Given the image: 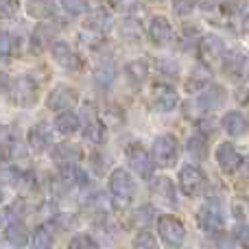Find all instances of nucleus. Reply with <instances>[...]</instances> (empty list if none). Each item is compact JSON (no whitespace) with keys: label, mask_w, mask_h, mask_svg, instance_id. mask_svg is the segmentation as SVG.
<instances>
[{"label":"nucleus","mask_w":249,"mask_h":249,"mask_svg":"<svg viewBox=\"0 0 249 249\" xmlns=\"http://www.w3.org/2000/svg\"><path fill=\"white\" fill-rule=\"evenodd\" d=\"M107 2H109V7H114L121 13H131L140 7V0H107Z\"/></svg>","instance_id":"c9c22d12"},{"label":"nucleus","mask_w":249,"mask_h":249,"mask_svg":"<svg viewBox=\"0 0 249 249\" xmlns=\"http://www.w3.org/2000/svg\"><path fill=\"white\" fill-rule=\"evenodd\" d=\"M81 146L74 144V142H59V144L53 149V162L59 168L66 166H77V162L81 160Z\"/></svg>","instance_id":"4468645a"},{"label":"nucleus","mask_w":249,"mask_h":249,"mask_svg":"<svg viewBox=\"0 0 249 249\" xmlns=\"http://www.w3.org/2000/svg\"><path fill=\"white\" fill-rule=\"evenodd\" d=\"M68 249H94V241L88 234H77V236L70 238Z\"/></svg>","instance_id":"e433bc0d"},{"label":"nucleus","mask_w":249,"mask_h":249,"mask_svg":"<svg viewBox=\"0 0 249 249\" xmlns=\"http://www.w3.org/2000/svg\"><path fill=\"white\" fill-rule=\"evenodd\" d=\"M0 13L2 18H13L18 13V0H0Z\"/></svg>","instance_id":"ea45409f"},{"label":"nucleus","mask_w":249,"mask_h":249,"mask_svg":"<svg viewBox=\"0 0 249 249\" xmlns=\"http://www.w3.org/2000/svg\"><path fill=\"white\" fill-rule=\"evenodd\" d=\"M79 116L74 112H61L59 116L55 118V129L59 133H64V136H72L74 131H79Z\"/></svg>","instance_id":"c85d7f7f"},{"label":"nucleus","mask_w":249,"mask_h":249,"mask_svg":"<svg viewBox=\"0 0 249 249\" xmlns=\"http://www.w3.org/2000/svg\"><path fill=\"white\" fill-rule=\"evenodd\" d=\"M26 16L33 20H48L55 16V2L53 0H26Z\"/></svg>","instance_id":"412c9836"},{"label":"nucleus","mask_w":249,"mask_h":249,"mask_svg":"<svg viewBox=\"0 0 249 249\" xmlns=\"http://www.w3.org/2000/svg\"><path fill=\"white\" fill-rule=\"evenodd\" d=\"M4 238H7L9 245H11V247H18V249L31 245V236H29L26 228L20 223V221H11V223L4 228Z\"/></svg>","instance_id":"aec40b11"},{"label":"nucleus","mask_w":249,"mask_h":249,"mask_svg":"<svg viewBox=\"0 0 249 249\" xmlns=\"http://www.w3.org/2000/svg\"><path fill=\"white\" fill-rule=\"evenodd\" d=\"M79 101V92L74 90L72 86H66V83H59L55 86L46 96V107L53 109V112H70V109L77 105Z\"/></svg>","instance_id":"6e6552de"},{"label":"nucleus","mask_w":249,"mask_h":249,"mask_svg":"<svg viewBox=\"0 0 249 249\" xmlns=\"http://www.w3.org/2000/svg\"><path fill=\"white\" fill-rule=\"evenodd\" d=\"M146 35H149L153 46H166L173 39V26H171V22H168V18L153 16L149 22V29H146Z\"/></svg>","instance_id":"f8f14e48"},{"label":"nucleus","mask_w":249,"mask_h":249,"mask_svg":"<svg viewBox=\"0 0 249 249\" xmlns=\"http://www.w3.org/2000/svg\"><path fill=\"white\" fill-rule=\"evenodd\" d=\"M153 105L158 112H173L179 105V94L168 83H155L153 86Z\"/></svg>","instance_id":"9b49d317"},{"label":"nucleus","mask_w":249,"mask_h":249,"mask_svg":"<svg viewBox=\"0 0 249 249\" xmlns=\"http://www.w3.org/2000/svg\"><path fill=\"white\" fill-rule=\"evenodd\" d=\"M216 164L221 166L223 173L232 175V173H236L238 168H241L243 158L232 142H221V144L216 146Z\"/></svg>","instance_id":"ddd939ff"},{"label":"nucleus","mask_w":249,"mask_h":249,"mask_svg":"<svg viewBox=\"0 0 249 249\" xmlns=\"http://www.w3.org/2000/svg\"><path fill=\"white\" fill-rule=\"evenodd\" d=\"M109 193H112L114 201L118 206H127L133 199L136 184H133V177L124 168H114L112 171V175H109Z\"/></svg>","instance_id":"20e7f679"},{"label":"nucleus","mask_w":249,"mask_h":249,"mask_svg":"<svg viewBox=\"0 0 249 249\" xmlns=\"http://www.w3.org/2000/svg\"><path fill=\"white\" fill-rule=\"evenodd\" d=\"M199 129H201L203 136H206V133H214V129H216L214 118H212V116H206L203 121H199Z\"/></svg>","instance_id":"a19ab883"},{"label":"nucleus","mask_w":249,"mask_h":249,"mask_svg":"<svg viewBox=\"0 0 249 249\" xmlns=\"http://www.w3.org/2000/svg\"><path fill=\"white\" fill-rule=\"evenodd\" d=\"M234 238H236V243L241 247L249 249V225H236V230H234Z\"/></svg>","instance_id":"58836bf2"},{"label":"nucleus","mask_w":249,"mask_h":249,"mask_svg":"<svg viewBox=\"0 0 249 249\" xmlns=\"http://www.w3.org/2000/svg\"><path fill=\"white\" fill-rule=\"evenodd\" d=\"M151 2H164V0H151Z\"/></svg>","instance_id":"c03bdc74"},{"label":"nucleus","mask_w":249,"mask_h":249,"mask_svg":"<svg viewBox=\"0 0 249 249\" xmlns=\"http://www.w3.org/2000/svg\"><path fill=\"white\" fill-rule=\"evenodd\" d=\"M197 2L199 0H171L173 11H175L177 16H188V13H193Z\"/></svg>","instance_id":"72a5a7b5"},{"label":"nucleus","mask_w":249,"mask_h":249,"mask_svg":"<svg viewBox=\"0 0 249 249\" xmlns=\"http://www.w3.org/2000/svg\"><path fill=\"white\" fill-rule=\"evenodd\" d=\"M151 193H153V197L158 199V201L173 203V206H175V203H177L175 186H173V181L168 179V177H164V175L155 177V179L151 181Z\"/></svg>","instance_id":"6ab92c4d"},{"label":"nucleus","mask_w":249,"mask_h":249,"mask_svg":"<svg viewBox=\"0 0 249 249\" xmlns=\"http://www.w3.org/2000/svg\"><path fill=\"white\" fill-rule=\"evenodd\" d=\"M197 221L206 232H219L223 228V214H221V208L214 201L206 203L201 210L197 212Z\"/></svg>","instance_id":"dca6fc26"},{"label":"nucleus","mask_w":249,"mask_h":249,"mask_svg":"<svg viewBox=\"0 0 249 249\" xmlns=\"http://www.w3.org/2000/svg\"><path fill=\"white\" fill-rule=\"evenodd\" d=\"M116 81V68H114L112 61H105V64H99L94 70V83L103 90H107L112 83Z\"/></svg>","instance_id":"cd10ccee"},{"label":"nucleus","mask_w":249,"mask_h":249,"mask_svg":"<svg viewBox=\"0 0 249 249\" xmlns=\"http://www.w3.org/2000/svg\"><path fill=\"white\" fill-rule=\"evenodd\" d=\"M179 188L186 197H199V195L206 193L208 188V177L195 164H186L179 171Z\"/></svg>","instance_id":"7ed1b4c3"},{"label":"nucleus","mask_w":249,"mask_h":249,"mask_svg":"<svg viewBox=\"0 0 249 249\" xmlns=\"http://www.w3.org/2000/svg\"><path fill=\"white\" fill-rule=\"evenodd\" d=\"M216 0H203V9H214Z\"/></svg>","instance_id":"37998d69"},{"label":"nucleus","mask_w":249,"mask_h":249,"mask_svg":"<svg viewBox=\"0 0 249 249\" xmlns=\"http://www.w3.org/2000/svg\"><path fill=\"white\" fill-rule=\"evenodd\" d=\"M223 74L232 83H245L249 79V51L245 48L228 51L223 59Z\"/></svg>","instance_id":"f03ea898"},{"label":"nucleus","mask_w":249,"mask_h":249,"mask_svg":"<svg viewBox=\"0 0 249 249\" xmlns=\"http://www.w3.org/2000/svg\"><path fill=\"white\" fill-rule=\"evenodd\" d=\"M83 138L88 142H92V144H103L107 140V127H105V123L99 121L96 116H92L86 123V127H83Z\"/></svg>","instance_id":"393cba45"},{"label":"nucleus","mask_w":249,"mask_h":249,"mask_svg":"<svg viewBox=\"0 0 249 249\" xmlns=\"http://www.w3.org/2000/svg\"><path fill=\"white\" fill-rule=\"evenodd\" d=\"M210 81H212V70L208 64H197L190 72V79L186 83V90L188 92H203L210 88Z\"/></svg>","instance_id":"f3484780"},{"label":"nucleus","mask_w":249,"mask_h":249,"mask_svg":"<svg viewBox=\"0 0 249 249\" xmlns=\"http://www.w3.org/2000/svg\"><path fill=\"white\" fill-rule=\"evenodd\" d=\"M118 35H121L124 42H140V37L144 35V29H142L140 20L127 16V18H123L121 24H118Z\"/></svg>","instance_id":"b1692460"},{"label":"nucleus","mask_w":249,"mask_h":249,"mask_svg":"<svg viewBox=\"0 0 249 249\" xmlns=\"http://www.w3.org/2000/svg\"><path fill=\"white\" fill-rule=\"evenodd\" d=\"M127 162H129V166H131V171L138 173V177H142V179H151L155 160H153V155L146 153L140 144H131L127 149Z\"/></svg>","instance_id":"1a4fd4ad"},{"label":"nucleus","mask_w":249,"mask_h":249,"mask_svg":"<svg viewBox=\"0 0 249 249\" xmlns=\"http://www.w3.org/2000/svg\"><path fill=\"white\" fill-rule=\"evenodd\" d=\"M232 214L236 216L241 223H249V201L247 199H236L232 203Z\"/></svg>","instance_id":"473e14b6"},{"label":"nucleus","mask_w":249,"mask_h":249,"mask_svg":"<svg viewBox=\"0 0 249 249\" xmlns=\"http://www.w3.org/2000/svg\"><path fill=\"white\" fill-rule=\"evenodd\" d=\"M61 181H64L66 188H72V186H86L88 184V173L81 171L79 166H66V168H61Z\"/></svg>","instance_id":"c756f323"},{"label":"nucleus","mask_w":249,"mask_h":249,"mask_svg":"<svg viewBox=\"0 0 249 249\" xmlns=\"http://www.w3.org/2000/svg\"><path fill=\"white\" fill-rule=\"evenodd\" d=\"M133 249H160V245L151 232H138L133 238Z\"/></svg>","instance_id":"2f4dec72"},{"label":"nucleus","mask_w":249,"mask_h":249,"mask_svg":"<svg viewBox=\"0 0 249 249\" xmlns=\"http://www.w3.org/2000/svg\"><path fill=\"white\" fill-rule=\"evenodd\" d=\"M197 53H199V59L201 64H208V66H214L219 61L225 59L228 55V48H225V42L214 33H208L203 37H199V46H197Z\"/></svg>","instance_id":"0eeeda50"},{"label":"nucleus","mask_w":249,"mask_h":249,"mask_svg":"<svg viewBox=\"0 0 249 249\" xmlns=\"http://www.w3.org/2000/svg\"><path fill=\"white\" fill-rule=\"evenodd\" d=\"M4 92L9 94L11 103L18 105V107H33V105L37 103L39 86H37V81H35L33 77L22 74V77L13 79L11 86H9L7 79H4Z\"/></svg>","instance_id":"f257e3e1"},{"label":"nucleus","mask_w":249,"mask_h":249,"mask_svg":"<svg viewBox=\"0 0 249 249\" xmlns=\"http://www.w3.org/2000/svg\"><path fill=\"white\" fill-rule=\"evenodd\" d=\"M241 22H243V29L249 31V7H245L241 11Z\"/></svg>","instance_id":"79ce46f5"},{"label":"nucleus","mask_w":249,"mask_h":249,"mask_svg":"<svg viewBox=\"0 0 249 249\" xmlns=\"http://www.w3.org/2000/svg\"><path fill=\"white\" fill-rule=\"evenodd\" d=\"M221 124H223V129L230 133V136H234V138H238V136H245L247 133V129H249V124H247V118L243 116L241 112H228L223 116V121H221Z\"/></svg>","instance_id":"5701e85b"},{"label":"nucleus","mask_w":249,"mask_h":249,"mask_svg":"<svg viewBox=\"0 0 249 249\" xmlns=\"http://www.w3.org/2000/svg\"><path fill=\"white\" fill-rule=\"evenodd\" d=\"M151 155H153V160L160 166H173L179 160V142H177V138L171 136V133L158 136L153 140V146H151Z\"/></svg>","instance_id":"39448f33"},{"label":"nucleus","mask_w":249,"mask_h":249,"mask_svg":"<svg viewBox=\"0 0 249 249\" xmlns=\"http://www.w3.org/2000/svg\"><path fill=\"white\" fill-rule=\"evenodd\" d=\"M11 44H16L11 33L2 31V35H0V55H2V59H9V55H11Z\"/></svg>","instance_id":"4c0bfd02"},{"label":"nucleus","mask_w":249,"mask_h":249,"mask_svg":"<svg viewBox=\"0 0 249 249\" xmlns=\"http://www.w3.org/2000/svg\"><path fill=\"white\" fill-rule=\"evenodd\" d=\"M51 55L53 59L57 61V64L61 66L64 70H70V72H77V70H81V57L74 53L72 46H68L66 42H53L51 44Z\"/></svg>","instance_id":"9d476101"},{"label":"nucleus","mask_w":249,"mask_h":249,"mask_svg":"<svg viewBox=\"0 0 249 249\" xmlns=\"http://www.w3.org/2000/svg\"><path fill=\"white\" fill-rule=\"evenodd\" d=\"M31 249H51L53 247V232L46 225H39L31 236Z\"/></svg>","instance_id":"7c9ffc66"},{"label":"nucleus","mask_w":249,"mask_h":249,"mask_svg":"<svg viewBox=\"0 0 249 249\" xmlns=\"http://www.w3.org/2000/svg\"><path fill=\"white\" fill-rule=\"evenodd\" d=\"M223 99H225L223 88H219V86H210L208 90H203L201 94H199L197 105L203 109V112H212V109H216L221 103H223Z\"/></svg>","instance_id":"4be33fe9"},{"label":"nucleus","mask_w":249,"mask_h":249,"mask_svg":"<svg viewBox=\"0 0 249 249\" xmlns=\"http://www.w3.org/2000/svg\"><path fill=\"white\" fill-rule=\"evenodd\" d=\"M124 74L129 77V81L133 83H142L149 77V61L146 59H131L124 66Z\"/></svg>","instance_id":"bb28decb"},{"label":"nucleus","mask_w":249,"mask_h":249,"mask_svg":"<svg viewBox=\"0 0 249 249\" xmlns=\"http://www.w3.org/2000/svg\"><path fill=\"white\" fill-rule=\"evenodd\" d=\"M59 2L70 16H81L88 9V0H59Z\"/></svg>","instance_id":"f704fd0d"},{"label":"nucleus","mask_w":249,"mask_h":249,"mask_svg":"<svg viewBox=\"0 0 249 249\" xmlns=\"http://www.w3.org/2000/svg\"><path fill=\"white\" fill-rule=\"evenodd\" d=\"M158 234H160V238H162V241L166 243L168 247H173V249L181 247L184 245V241H186L184 223H181L177 216H173V214H162L158 219Z\"/></svg>","instance_id":"423d86ee"},{"label":"nucleus","mask_w":249,"mask_h":249,"mask_svg":"<svg viewBox=\"0 0 249 249\" xmlns=\"http://www.w3.org/2000/svg\"><path fill=\"white\" fill-rule=\"evenodd\" d=\"M186 149H188L190 158L197 160V162H201V160L208 158V138L203 136L201 131L193 133V136L188 138V142H186Z\"/></svg>","instance_id":"a878e982"},{"label":"nucleus","mask_w":249,"mask_h":249,"mask_svg":"<svg viewBox=\"0 0 249 249\" xmlns=\"http://www.w3.org/2000/svg\"><path fill=\"white\" fill-rule=\"evenodd\" d=\"M83 26L96 35H103L112 29V16H109V11H105V9H94V11H90L88 18L83 20Z\"/></svg>","instance_id":"a211bd4d"},{"label":"nucleus","mask_w":249,"mask_h":249,"mask_svg":"<svg viewBox=\"0 0 249 249\" xmlns=\"http://www.w3.org/2000/svg\"><path fill=\"white\" fill-rule=\"evenodd\" d=\"M26 142H29V149L33 153H44L48 151L53 142V131L46 123H37L35 127L29 129V136H26Z\"/></svg>","instance_id":"2eb2a0df"}]
</instances>
